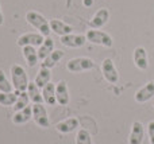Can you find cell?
Segmentation results:
<instances>
[{"mask_svg": "<svg viewBox=\"0 0 154 144\" xmlns=\"http://www.w3.org/2000/svg\"><path fill=\"white\" fill-rule=\"evenodd\" d=\"M26 20L29 22L34 28H37L38 32L42 34L45 38L50 37V31H51L50 23H49V20L42 13L37 12V11H29V12L26 13Z\"/></svg>", "mask_w": 154, "mask_h": 144, "instance_id": "obj_1", "label": "cell"}, {"mask_svg": "<svg viewBox=\"0 0 154 144\" xmlns=\"http://www.w3.org/2000/svg\"><path fill=\"white\" fill-rule=\"evenodd\" d=\"M11 78H12V86L15 90L26 92L29 88V77L23 66L20 65H12L11 66Z\"/></svg>", "mask_w": 154, "mask_h": 144, "instance_id": "obj_2", "label": "cell"}, {"mask_svg": "<svg viewBox=\"0 0 154 144\" xmlns=\"http://www.w3.org/2000/svg\"><path fill=\"white\" fill-rule=\"evenodd\" d=\"M85 37H87L88 42L93 43V45L104 46V47H112V45H114L111 35L104 31H100V30H95V28L88 30Z\"/></svg>", "mask_w": 154, "mask_h": 144, "instance_id": "obj_3", "label": "cell"}, {"mask_svg": "<svg viewBox=\"0 0 154 144\" xmlns=\"http://www.w3.org/2000/svg\"><path fill=\"white\" fill-rule=\"evenodd\" d=\"M95 62L91 58L87 57H79V58H73L70 61H68L66 63V69L70 73H81V72H87V70L93 69Z\"/></svg>", "mask_w": 154, "mask_h": 144, "instance_id": "obj_4", "label": "cell"}, {"mask_svg": "<svg viewBox=\"0 0 154 144\" xmlns=\"http://www.w3.org/2000/svg\"><path fill=\"white\" fill-rule=\"evenodd\" d=\"M32 120L41 128H49L50 127V119H49L48 110H46L43 104H32Z\"/></svg>", "mask_w": 154, "mask_h": 144, "instance_id": "obj_5", "label": "cell"}, {"mask_svg": "<svg viewBox=\"0 0 154 144\" xmlns=\"http://www.w3.org/2000/svg\"><path fill=\"white\" fill-rule=\"evenodd\" d=\"M101 73L109 84H116L119 81V73L111 58H106L101 63Z\"/></svg>", "mask_w": 154, "mask_h": 144, "instance_id": "obj_6", "label": "cell"}, {"mask_svg": "<svg viewBox=\"0 0 154 144\" xmlns=\"http://www.w3.org/2000/svg\"><path fill=\"white\" fill-rule=\"evenodd\" d=\"M43 40H45V37L42 34H39V32H26V34L20 35L18 38L16 43L20 47H24V46H34V47L38 46L39 47L43 43Z\"/></svg>", "mask_w": 154, "mask_h": 144, "instance_id": "obj_7", "label": "cell"}, {"mask_svg": "<svg viewBox=\"0 0 154 144\" xmlns=\"http://www.w3.org/2000/svg\"><path fill=\"white\" fill-rule=\"evenodd\" d=\"M108 20H109V11L103 7L95 12L93 18L89 22V26H91V28L97 30V28H101L103 26H106L108 23Z\"/></svg>", "mask_w": 154, "mask_h": 144, "instance_id": "obj_8", "label": "cell"}, {"mask_svg": "<svg viewBox=\"0 0 154 144\" xmlns=\"http://www.w3.org/2000/svg\"><path fill=\"white\" fill-rule=\"evenodd\" d=\"M87 42V37L81 34H68L61 37V43L66 47H72V48H77V47H81V46L85 45Z\"/></svg>", "mask_w": 154, "mask_h": 144, "instance_id": "obj_9", "label": "cell"}, {"mask_svg": "<svg viewBox=\"0 0 154 144\" xmlns=\"http://www.w3.org/2000/svg\"><path fill=\"white\" fill-rule=\"evenodd\" d=\"M145 137V127L141 121H134L128 136V144H142Z\"/></svg>", "mask_w": 154, "mask_h": 144, "instance_id": "obj_10", "label": "cell"}, {"mask_svg": "<svg viewBox=\"0 0 154 144\" xmlns=\"http://www.w3.org/2000/svg\"><path fill=\"white\" fill-rule=\"evenodd\" d=\"M56 98L60 105H68L70 101L69 90H68V84L66 81L61 80L56 84Z\"/></svg>", "mask_w": 154, "mask_h": 144, "instance_id": "obj_11", "label": "cell"}, {"mask_svg": "<svg viewBox=\"0 0 154 144\" xmlns=\"http://www.w3.org/2000/svg\"><path fill=\"white\" fill-rule=\"evenodd\" d=\"M134 63L139 70H146L149 67V58H147V51L145 47L138 46L134 50Z\"/></svg>", "mask_w": 154, "mask_h": 144, "instance_id": "obj_12", "label": "cell"}, {"mask_svg": "<svg viewBox=\"0 0 154 144\" xmlns=\"http://www.w3.org/2000/svg\"><path fill=\"white\" fill-rule=\"evenodd\" d=\"M154 97V82L153 81H149L146 85H143L138 92L135 93L134 98H135L137 102H146L149 100H152Z\"/></svg>", "mask_w": 154, "mask_h": 144, "instance_id": "obj_13", "label": "cell"}, {"mask_svg": "<svg viewBox=\"0 0 154 144\" xmlns=\"http://www.w3.org/2000/svg\"><path fill=\"white\" fill-rule=\"evenodd\" d=\"M50 28L54 34L60 35V37H64V35L72 34L73 32L72 26H69L68 23H65L64 20H60V19H51L50 20Z\"/></svg>", "mask_w": 154, "mask_h": 144, "instance_id": "obj_14", "label": "cell"}, {"mask_svg": "<svg viewBox=\"0 0 154 144\" xmlns=\"http://www.w3.org/2000/svg\"><path fill=\"white\" fill-rule=\"evenodd\" d=\"M80 125V121L77 117H69L66 120L60 121L56 125V129L60 132V134H70L75 129H77V127Z\"/></svg>", "mask_w": 154, "mask_h": 144, "instance_id": "obj_15", "label": "cell"}, {"mask_svg": "<svg viewBox=\"0 0 154 144\" xmlns=\"http://www.w3.org/2000/svg\"><path fill=\"white\" fill-rule=\"evenodd\" d=\"M32 119V105H27L26 108L18 110L14 113L12 116V123L14 124H24Z\"/></svg>", "mask_w": 154, "mask_h": 144, "instance_id": "obj_16", "label": "cell"}, {"mask_svg": "<svg viewBox=\"0 0 154 144\" xmlns=\"http://www.w3.org/2000/svg\"><path fill=\"white\" fill-rule=\"evenodd\" d=\"M54 50H56L54 48V40L50 37H46L43 43L38 48V58H39V61H43L45 58H48Z\"/></svg>", "mask_w": 154, "mask_h": 144, "instance_id": "obj_17", "label": "cell"}, {"mask_svg": "<svg viewBox=\"0 0 154 144\" xmlns=\"http://www.w3.org/2000/svg\"><path fill=\"white\" fill-rule=\"evenodd\" d=\"M22 51H23V57L29 67L37 66L39 58H38V50H35L34 46H24V47H22Z\"/></svg>", "mask_w": 154, "mask_h": 144, "instance_id": "obj_18", "label": "cell"}, {"mask_svg": "<svg viewBox=\"0 0 154 144\" xmlns=\"http://www.w3.org/2000/svg\"><path fill=\"white\" fill-rule=\"evenodd\" d=\"M42 97L43 102L48 105H56L57 98H56V85L53 82H49L42 88Z\"/></svg>", "mask_w": 154, "mask_h": 144, "instance_id": "obj_19", "label": "cell"}, {"mask_svg": "<svg viewBox=\"0 0 154 144\" xmlns=\"http://www.w3.org/2000/svg\"><path fill=\"white\" fill-rule=\"evenodd\" d=\"M27 93H29V98L32 104H42L43 97H42V90L35 82H29V88H27Z\"/></svg>", "mask_w": 154, "mask_h": 144, "instance_id": "obj_20", "label": "cell"}, {"mask_svg": "<svg viewBox=\"0 0 154 144\" xmlns=\"http://www.w3.org/2000/svg\"><path fill=\"white\" fill-rule=\"evenodd\" d=\"M65 55V53L62 50H54L48 58H45L42 62H41V67H48V69H53L60 61L61 58Z\"/></svg>", "mask_w": 154, "mask_h": 144, "instance_id": "obj_21", "label": "cell"}, {"mask_svg": "<svg viewBox=\"0 0 154 144\" xmlns=\"http://www.w3.org/2000/svg\"><path fill=\"white\" fill-rule=\"evenodd\" d=\"M51 80V69H48V67H41L39 72H38L37 77H35L34 82L39 86L41 89L45 85H48Z\"/></svg>", "mask_w": 154, "mask_h": 144, "instance_id": "obj_22", "label": "cell"}, {"mask_svg": "<svg viewBox=\"0 0 154 144\" xmlns=\"http://www.w3.org/2000/svg\"><path fill=\"white\" fill-rule=\"evenodd\" d=\"M20 93L19 90H14V92H0V105L3 107H14L18 100V94Z\"/></svg>", "mask_w": 154, "mask_h": 144, "instance_id": "obj_23", "label": "cell"}, {"mask_svg": "<svg viewBox=\"0 0 154 144\" xmlns=\"http://www.w3.org/2000/svg\"><path fill=\"white\" fill-rule=\"evenodd\" d=\"M76 144H93L92 135L89 134L88 129H79V132L76 135Z\"/></svg>", "mask_w": 154, "mask_h": 144, "instance_id": "obj_24", "label": "cell"}, {"mask_svg": "<svg viewBox=\"0 0 154 144\" xmlns=\"http://www.w3.org/2000/svg\"><path fill=\"white\" fill-rule=\"evenodd\" d=\"M29 93L27 92H20V93L18 94V100H16L15 105H14V110L15 112H18V110L23 109V108H26L27 105H29Z\"/></svg>", "mask_w": 154, "mask_h": 144, "instance_id": "obj_25", "label": "cell"}, {"mask_svg": "<svg viewBox=\"0 0 154 144\" xmlns=\"http://www.w3.org/2000/svg\"><path fill=\"white\" fill-rule=\"evenodd\" d=\"M0 92H5V93H8V92H14L12 84L8 81L7 75H5V73L3 72L2 69H0Z\"/></svg>", "mask_w": 154, "mask_h": 144, "instance_id": "obj_26", "label": "cell"}, {"mask_svg": "<svg viewBox=\"0 0 154 144\" xmlns=\"http://www.w3.org/2000/svg\"><path fill=\"white\" fill-rule=\"evenodd\" d=\"M147 134H149L150 144H154V120L147 124Z\"/></svg>", "mask_w": 154, "mask_h": 144, "instance_id": "obj_27", "label": "cell"}, {"mask_svg": "<svg viewBox=\"0 0 154 144\" xmlns=\"http://www.w3.org/2000/svg\"><path fill=\"white\" fill-rule=\"evenodd\" d=\"M4 23V16H3V12H2V5H0V26Z\"/></svg>", "mask_w": 154, "mask_h": 144, "instance_id": "obj_28", "label": "cell"}, {"mask_svg": "<svg viewBox=\"0 0 154 144\" xmlns=\"http://www.w3.org/2000/svg\"><path fill=\"white\" fill-rule=\"evenodd\" d=\"M93 3V0H84V4L85 5H91Z\"/></svg>", "mask_w": 154, "mask_h": 144, "instance_id": "obj_29", "label": "cell"}, {"mask_svg": "<svg viewBox=\"0 0 154 144\" xmlns=\"http://www.w3.org/2000/svg\"><path fill=\"white\" fill-rule=\"evenodd\" d=\"M153 105H154V104H153Z\"/></svg>", "mask_w": 154, "mask_h": 144, "instance_id": "obj_30", "label": "cell"}]
</instances>
